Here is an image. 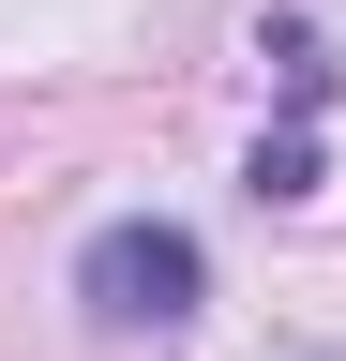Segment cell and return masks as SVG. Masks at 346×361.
I'll use <instances>...</instances> for the list:
<instances>
[{"mask_svg": "<svg viewBox=\"0 0 346 361\" xmlns=\"http://www.w3.org/2000/svg\"><path fill=\"white\" fill-rule=\"evenodd\" d=\"M256 61H286V106H301V121L331 106V45L301 30V16H271V30H256Z\"/></svg>", "mask_w": 346, "mask_h": 361, "instance_id": "obj_2", "label": "cell"}, {"mask_svg": "<svg viewBox=\"0 0 346 361\" xmlns=\"http://www.w3.org/2000/svg\"><path fill=\"white\" fill-rule=\"evenodd\" d=\"M75 301L106 316V331H181V316L211 301V256H196V226H166V211H121L75 241Z\"/></svg>", "mask_w": 346, "mask_h": 361, "instance_id": "obj_1", "label": "cell"}, {"mask_svg": "<svg viewBox=\"0 0 346 361\" xmlns=\"http://www.w3.org/2000/svg\"><path fill=\"white\" fill-rule=\"evenodd\" d=\"M241 180H256L271 211H286V196H316V121H286V135H256V166H241Z\"/></svg>", "mask_w": 346, "mask_h": 361, "instance_id": "obj_3", "label": "cell"}]
</instances>
